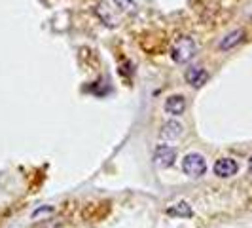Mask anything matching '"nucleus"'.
Here are the masks:
<instances>
[{"mask_svg": "<svg viewBox=\"0 0 252 228\" xmlns=\"http://www.w3.org/2000/svg\"><path fill=\"white\" fill-rule=\"evenodd\" d=\"M177 160V151L169 145H159L154 152V162L159 167H171Z\"/></svg>", "mask_w": 252, "mask_h": 228, "instance_id": "obj_3", "label": "nucleus"}, {"mask_svg": "<svg viewBox=\"0 0 252 228\" xmlns=\"http://www.w3.org/2000/svg\"><path fill=\"white\" fill-rule=\"evenodd\" d=\"M114 4H116L118 8H122V10H126V12L135 8V2H133V0H114Z\"/></svg>", "mask_w": 252, "mask_h": 228, "instance_id": "obj_10", "label": "nucleus"}, {"mask_svg": "<svg viewBox=\"0 0 252 228\" xmlns=\"http://www.w3.org/2000/svg\"><path fill=\"white\" fill-rule=\"evenodd\" d=\"M249 169H251V171H252V158H251V160H249Z\"/></svg>", "mask_w": 252, "mask_h": 228, "instance_id": "obj_11", "label": "nucleus"}, {"mask_svg": "<svg viewBox=\"0 0 252 228\" xmlns=\"http://www.w3.org/2000/svg\"><path fill=\"white\" fill-rule=\"evenodd\" d=\"M184 78H186V82L191 88H201L209 80V73L197 65V67H189L188 71H186V75H184Z\"/></svg>", "mask_w": 252, "mask_h": 228, "instance_id": "obj_5", "label": "nucleus"}, {"mask_svg": "<svg viewBox=\"0 0 252 228\" xmlns=\"http://www.w3.org/2000/svg\"><path fill=\"white\" fill-rule=\"evenodd\" d=\"M186 111V99L184 95H171L167 97L165 101V113L171 114V116H180Z\"/></svg>", "mask_w": 252, "mask_h": 228, "instance_id": "obj_7", "label": "nucleus"}, {"mask_svg": "<svg viewBox=\"0 0 252 228\" xmlns=\"http://www.w3.org/2000/svg\"><path fill=\"white\" fill-rule=\"evenodd\" d=\"M243 38H245V31H243V29L231 31L229 35H226V37L218 42V50H222V51L231 50V48H235L237 44H241V42H243Z\"/></svg>", "mask_w": 252, "mask_h": 228, "instance_id": "obj_8", "label": "nucleus"}, {"mask_svg": "<svg viewBox=\"0 0 252 228\" xmlns=\"http://www.w3.org/2000/svg\"><path fill=\"white\" fill-rule=\"evenodd\" d=\"M182 131H184V126H182L180 122H177V120H169V122H165L163 127H161L159 137L165 141H175L182 135Z\"/></svg>", "mask_w": 252, "mask_h": 228, "instance_id": "obj_6", "label": "nucleus"}, {"mask_svg": "<svg viewBox=\"0 0 252 228\" xmlns=\"http://www.w3.org/2000/svg\"><path fill=\"white\" fill-rule=\"evenodd\" d=\"M182 171L188 177H203L207 171V162L201 154L191 152L188 156H184V160H182Z\"/></svg>", "mask_w": 252, "mask_h": 228, "instance_id": "obj_2", "label": "nucleus"}, {"mask_svg": "<svg viewBox=\"0 0 252 228\" xmlns=\"http://www.w3.org/2000/svg\"><path fill=\"white\" fill-rule=\"evenodd\" d=\"M237 171H239V165H237V162L233 158H220V160H216L215 175H218V177H233Z\"/></svg>", "mask_w": 252, "mask_h": 228, "instance_id": "obj_4", "label": "nucleus"}, {"mask_svg": "<svg viewBox=\"0 0 252 228\" xmlns=\"http://www.w3.org/2000/svg\"><path fill=\"white\" fill-rule=\"evenodd\" d=\"M167 215L171 217H191V207L186 202H178L167 209Z\"/></svg>", "mask_w": 252, "mask_h": 228, "instance_id": "obj_9", "label": "nucleus"}, {"mask_svg": "<svg viewBox=\"0 0 252 228\" xmlns=\"http://www.w3.org/2000/svg\"><path fill=\"white\" fill-rule=\"evenodd\" d=\"M195 50H197V46H195V42H193V38L191 37H180L173 44V48H171V57H173V61L175 63H188L189 59L195 55Z\"/></svg>", "mask_w": 252, "mask_h": 228, "instance_id": "obj_1", "label": "nucleus"}]
</instances>
